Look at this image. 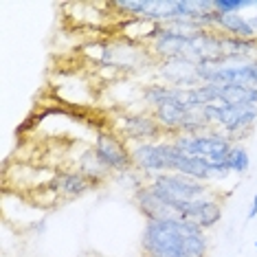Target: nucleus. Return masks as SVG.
Wrapping results in <instances>:
<instances>
[{
    "mask_svg": "<svg viewBox=\"0 0 257 257\" xmlns=\"http://www.w3.org/2000/svg\"><path fill=\"white\" fill-rule=\"evenodd\" d=\"M255 250H257V242H255Z\"/></svg>",
    "mask_w": 257,
    "mask_h": 257,
    "instance_id": "20",
    "label": "nucleus"
},
{
    "mask_svg": "<svg viewBox=\"0 0 257 257\" xmlns=\"http://www.w3.org/2000/svg\"><path fill=\"white\" fill-rule=\"evenodd\" d=\"M248 20H250V25H253V29H255V33H257V14H255V16H250V18H248Z\"/></svg>",
    "mask_w": 257,
    "mask_h": 257,
    "instance_id": "19",
    "label": "nucleus"
},
{
    "mask_svg": "<svg viewBox=\"0 0 257 257\" xmlns=\"http://www.w3.org/2000/svg\"><path fill=\"white\" fill-rule=\"evenodd\" d=\"M114 132L127 145H139V143H156L165 139V132L154 119L152 112H127L121 114L114 125Z\"/></svg>",
    "mask_w": 257,
    "mask_h": 257,
    "instance_id": "6",
    "label": "nucleus"
},
{
    "mask_svg": "<svg viewBox=\"0 0 257 257\" xmlns=\"http://www.w3.org/2000/svg\"><path fill=\"white\" fill-rule=\"evenodd\" d=\"M97 161L108 169L112 176L134 169L132 165V145H127L116 132L97 130V139L92 145Z\"/></svg>",
    "mask_w": 257,
    "mask_h": 257,
    "instance_id": "5",
    "label": "nucleus"
},
{
    "mask_svg": "<svg viewBox=\"0 0 257 257\" xmlns=\"http://www.w3.org/2000/svg\"><path fill=\"white\" fill-rule=\"evenodd\" d=\"M226 167L231 169V174H237V176H242V174H246L248 172V167H250V156H248V152L244 145H239L235 143L231 148L229 152V156H226Z\"/></svg>",
    "mask_w": 257,
    "mask_h": 257,
    "instance_id": "16",
    "label": "nucleus"
},
{
    "mask_svg": "<svg viewBox=\"0 0 257 257\" xmlns=\"http://www.w3.org/2000/svg\"><path fill=\"white\" fill-rule=\"evenodd\" d=\"M134 204H137L139 213L145 218V222H152V220H163V218H172V215H176L172 211V207L165 204L161 200L159 196L154 194V189L148 185L139 187L137 191H134Z\"/></svg>",
    "mask_w": 257,
    "mask_h": 257,
    "instance_id": "11",
    "label": "nucleus"
},
{
    "mask_svg": "<svg viewBox=\"0 0 257 257\" xmlns=\"http://www.w3.org/2000/svg\"><path fill=\"white\" fill-rule=\"evenodd\" d=\"M172 143L189 156H200L209 163H224L231 148L235 143L220 130H207L202 134H176L172 137Z\"/></svg>",
    "mask_w": 257,
    "mask_h": 257,
    "instance_id": "4",
    "label": "nucleus"
},
{
    "mask_svg": "<svg viewBox=\"0 0 257 257\" xmlns=\"http://www.w3.org/2000/svg\"><path fill=\"white\" fill-rule=\"evenodd\" d=\"M222 213H224L222 200L215 194H209V196L198 198V200L185 202L183 209H180V213H178V218L191 220V222H196L200 229L209 231V229H213V226L220 224Z\"/></svg>",
    "mask_w": 257,
    "mask_h": 257,
    "instance_id": "8",
    "label": "nucleus"
},
{
    "mask_svg": "<svg viewBox=\"0 0 257 257\" xmlns=\"http://www.w3.org/2000/svg\"><path fill=\"white\" fill-rule=\"evenodd\" d=\"M132 165L141 176H145L148 180L159 176V174L169 172L167 141L132 145Z\"/></svg>",
    "mask_w": 257,
    "mask_h": 257,
    "instance_id": "7",
    "label": "nucleus"
},
{
    "mask_svg": "<svg viewBox=\"0 0 257 257\" xmlns=\"http://www.w3.org/2000/svg\"><path fill=\"white\" fill-rule=\"evenodd\" d=\"M218 14H239L242 9L257 7V0H211Z\"/></svg>",
    "mask_w": 257,
    "mask_h": 257,
    "instance_id": "17",
    "label": "nucleus"
},
{
    "mask_svg": "<svg viewBox=\"0 0 257 257\" xmlns=\"http://www.w3.org/2000/svg\"><path fill=\"white\" fill-rule=\"evenodd\" d=\"M159 75L163 77V84L176 86V88H196L200 86L198 79V66L185 57H174V60L156 62Z\"/></svg>",
    "mask_w": 257,
    "mask_h": 257,
    "instance_id": "9",
    "label": "nucleus"
},
{
    "mask_svg": "<svg viewBox=\"0 0 257 257\" xmlns=\"http://www.w3.org/2000/svg\"><path fill=\"white\" fill-rule=\"evenodd\" d=\"M46 187L51 191H55L60 198H64V200H73V198H79L92 191L90 183L79 169H62V172L53 174L46 180Z\"/></svg>",
    "mask_w": 257,
    "mask_h": 257,
    "instance_id": "10",
    "label": "nucleus"
},
{
    "mask_svg": "<svg viewBox=\"0 0 257 257\" xmlns=\"http://www.w3.org/2000/svg\"><path fill=\"white\" fill-rule=\"evenodd\" d=\"M246 218H248V220H255V218H257V194L253 196V200H250V209H248Z\"/></svg>",
    "mask_w": 257,
    "mask_h": 257,
    "instance_id": "18",
    "label": "nucleus"
},
{
    "mask_svg": "<svg viewBox=\"0 0 257 257\" xmlns=\"http://www.w3.org/2000/svg\"><path fill=\"white\" fill-rule=\"evenodd\" d=\"M218 103L224 106H257V86L242 84H215Z\"/></svg>",
    "mask_w": 257,
    "mask_h": 257,
    "instance_id": "14",
    "label": "nucleus"
},
{
    "mask_svg": "<svg viewBox=\"0 0 257 257\" xmlns=\"http://www.w3.org/2000/svg\"><path fill=\"white\" fill-rule=\"evenodd\" d=\"M77 169L86 176V180L90 183L92 189H99V187L106 185L108 180L112 178V174H110L108 169L97 161V156H95V152H92V148L86 150L84 154H81V159L77 163Z\"/></svg>",
    "mask_w": 257,
    "mask_h": 257,
    "instance_id": "15",
    "label": "nucleus"
},
{
    "mask_svg": "<svg viewBox=\"0 0 257 257\" xmlns=\"http://www.w3.org/2000/svg\"><path fill=\"white\" fill-rule=\"evenodd\" d=\"M150 112L154 114V119L159 121V125L163 127L165 139H172V137H176V134H180V127H183L187 114H189L191 110L180 101H169V103H163V106L150 110Z\"/></svg>",
    "mask_w": 257,
    "mask_h": 257,
    "instance_id": "12",
    "label": "nucleus"
},
{
    "mask_svg": "<svg viewBox=\"0 0 257 257\" xmlns=\"http://www.w3.org/2000/svg\"><path fill=\"white\" fill-rule=\"evenodd\" d=\"M148 183L154 189V194L165 204H169L176 215L180 213L185 202L198 200V198L211 194V185L209 183H200V180L180 176V174H174V172L159 174V176L150 178Z\"/></svg>",
    "mask_w": 257,
    "mask_h": 257,
    "instance_id": "2",
    "label": "nucleus"
},
{
    "mask_svg": "<svg viewBox=\"0 0 257 257\" xmlns=\"http://www.w3.org/2000/svg\"><path fill=\"white\" fill-rule=\"evenodd\" d=\"M215 31L229 38H239V40H255L257 33L248 18L242 14H218L215 16Z\"/></svg>",
    "mask_w": 257,
    "mask_h": 257,
    "instance_id": "13",
    "label": "nucleus"
},
{
    "mask_svg": "<svg viewBox=\"0 0 257 257\" xmlns=\"http://www.w3.org/2000/svg\"><path fill=\"white\" fill-rule=\"evenodd\" d=\"M141 257H209L207 231L178 215L145 222Z\"/></svg>",
    "mask_w": 257,
    "mask_h": 257,
    "instance_id": "1",
    "label": "nucleus"
},
{
    "mask_svg": "<svg viewBox=\"0 0 257 257\" xmlns=\"http://www.w3.org/2000/svg\"><path fill=\"white\" fill-rule=\"evenodd\" d=\"M202 116L213 130L224 132L233 143L242 141L255 127L257 106H224V103H209L202 108Z\"/></svg>",
    "mask_w": 257,
    "mask_h": 257,
    "instance_id": "3",
    "label": "nucleus"
}]
</instances>
